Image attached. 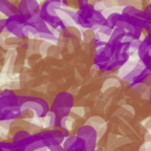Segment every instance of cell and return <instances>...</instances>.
<instances>
[{"label": "cell", "instance_id": "obj_1", "mask_svg": "<svg viewBox=\"0 0 151 151\" xmlns=\"http://www.w3.org/2000/svg\"><path fill=\"white\" fill-rule=\"evenodd\" d=\"M126 30L123 27H115L108 42L113 45H118L119 42H122L123 39L126 37Z\"/></svg>", "mask_w": 151, "mask_h": 151}, {"label": "cell", "instance_id": "obj_2", "mask_svg": "<svg viewBox=\"0 0 151 151\" xmlns=\"http://www.w3.org/2000/svg\"><path fill=\"white\" fill-rule=\"evenodd\" d=\"M19 106L17 96L11 97H0V109L8 107H16Z\"/></svg>", "mask_w": 151, "mask_h": 151}, {"label": "cell", "instance_id": "obj_3", "mask_svg": "<svg viewBox=\"0 0 151 151\" xmlns=\"http://www.w3.org/2000/svg\"><path fill=\"white\" fill-rule=\"evenodd\" d=\"M97 142H98V137H97V132L96 129L91 134V136L86 140V150L87 151L96 150V147H97Z\"/></svg>", "mask_w": 151, "mask_h": 151}, {"label": "cell", "instance_id": "obj_4", "mask_svg": "<svg viewBox=\"0 0 151 151\" xmlns=\"http://www.w3.org/2000/svg\"><path fill=\"white\" fill-rule=\"evenodd\" d=\"M86 125H89V126H92L94 129H98L99 127H101L102 126L106 125V120L104 119L103 117L101 116H93L91 119H89L87 122H86Z\"/></svg>", "mask_w": 151, "mask_h": 151}, {"label": "cell", "instance_id": "obj_5", "mask_svg": "<svg viewBox=\"0 0 151 151\" xmlns=\"http://www.w3.org/2000/svg\"><path fill=\"white\" fill-rule=\"evenodd\" d=\"M96 130L93 129V127L92 126H89V125H84L81 129H80L78 132L77 136L79 137V138H82L84 139L85 141H86L90 136H91V134L93 133V132Z\"/></svg>", "mask_w": 151, "mask_h": 151}, {"label": "cell", "instance_id": "obj_6", "mask_svg": "<svg viewBox=\"0 0 151 151\" xmlns=\"http://www.w3.org/2000/svg\"><path fill=\"white\" fill-rule=\"evenodd\" d=\"M29 136H31V134L28 131L21 130V131L17 132V133L12 137V141H13V143H17V142H20V141L27 139V137H29Z\"/></svg>", "mask_w": 151, "mask_h": 151}, {"label": "cell", "instance_id": "obj_7", "mask_svg": "<svg viewBox=\"0 0 151 151\" xmlns=\"http://www.w3.org/2000/svg\"><path fill=\"white\" fill-rule=\"evenodd\" d=\"M47 56L49 57H53V58H56L60 60V56H61V52L60 50L58 48V46H57V45H52L50 47L48 51H47Z\"/></svg>", "mask_w": 151, "mask_h": 151}, {"label": "cell", "instance_id": "obj_8", "mask_svg": "<svg viewBox=\"0 0 151 151\" xmlns=\"http://www.w3.org/2000/svg\"><path fill=\"white\" fill-rule=\"evenodd\" d=\"M96 39V32L92 29H86L83 31V42L90 44L93 40Z\"/></svg>", "mask_w": 151, "mask_h": 151}, {"label": "cell", "instance_id": "obj_9", "mask_svg": "<svg viewBox=\"0 0 151 151\" xmlns=\"http://www.w3.org/2000/svg\"><path fill=\"white\" fill-rule=\"evenodd\" d=\"M148 50H149V46L147 45V44H146L145 41H143L139 47V49H138V53H137V55L139 56L140 60L143 59L144 57L148 53Z\"/></svg>", "mask_w": 151, "mask_h": 151}, {"label": "cell", "instance_id": "obj_10", "mask_svg": "<svg viewBox=\"0 0 151 151\" xmlns=\"http://www.w3.org/2000/svg\"><path fill=\"white\" fill-rule=\"evenodd\" d=\"M77 138H78V136H71V137H69V138L65 139L63 145L65 151L67 149H69L71 146L74 145V144L76 143V141H77Z\"/></svg>", "mask_w": 151, "mask_h": 151}, {"label": "cell", "instance_id": "obj_11", "mask_svg": "<svg viewBox=\"0 0 151 151\" xmlns=\"http://www.w3.org/2000/svg\"><path fill=\"white\" fill-rule=\"evenodd\" d=\"M120 16H121V14L119 13V12H112L111 14L109 17H107V21L108 22H110L111 25L115 27V26H116V23L119 21V18H120Z\"/></svg>", "mask_w": 151, "mask_h": 151}, {"label": "cell", "instance_id": "obj_12", "mask_svg": "<svg viewBox=\"0 0 151 151\" xmlns=\"http://www.w3.org/2000/svg\"><path fill=\"white\" fill-rule=\"evenodd\" d=\"M19 12H20L21 15H26V14L30 13L29 9H28L27 7V2L26 0H23V1H20V4H19Z\"/></svg>", "mask_w": 151, "mask_h": 151}, {"label": "cell", "instance_id": "obj_13", "mask_svg": "<svg viewBox=\"0 0 151 151\" xmlns=\"http://www.w3.org/2000/svg\"><path fill=\"white\" fill-rule=\"evenodd\" d=\"M52 45L50 44L49 42H46V41H44L42 42V44L41 45V49H40V54L42 56V57H45V56H47V51H48L49 49V47L51 46Z\"/></svg>", "mask_w": 151, "mask_h": 151}, {"label": "cell", "instance_id": "obj_14", "mask_svg": "<svg viewBox=\"0 0 151 151\" xmlns=\"http://www.w3.org/2000/svg\"><path fill=\"white\" fill-rule=\"evenodd\" d=\"M34 111H33L32 110H30V109H26V110H23L22 111V119H32L33 117L35 116L34 114Z\"/></svg>", "mask_w": 151, "mask_h": 151}, {"label": "cell", "instance_id": "obj_15", "mask_svg": "<svg viewBox=\"0 0 151 151\" xmlns=\"http://www.w3.org/2000/svg\"><path fill=\"white\" fill-rule=\"evenodd\" d=\"M66 28H67V30L70 32V34L72 36L77 37V38H78V39H81V33H80V31L78 27H73V26H68Z\"/></svg>", "mask_w": 151, "mask_h": 151}, {"label": "cell", "instance_id": "obj_16", "mask_svg": "<svg viewBox=\"0 0 151 151\" xmlns=\"http://www.w3.org/2000/svg\"><path fill=\"white\" fill-rule=\"evenodd\" d=\"M0 12H2L4 15H6L7 18H9L14 15V14L11 12V9H9L7 6H5V5L1 2H0Z\"/></svg>", "mask_w": 151, "mask_h": 151}, {"label": "cell", "instance_id": "obj_17", "mask_svg": "<svg viewBox=\"0 0 151 151\" xmlns=\"http://www.w3.org/2000/svg\"><path fill=\"white\" fill-rule=\"evenodd\" d=\"M74 147H75V149H78V148L86 149V141L82 138L78 137L77 141H76V143L74 144Z\"/></svg>", "mask_w": 151, "mask_h": 151}, {"label": "cell", "instance_id": "obj_18", "mask_svg": "<svg viewBox=\"0 0 151 151\" xmlns=\"http://www.w3.org/2000/svg\"><path fill=\"white\" fill-rule=\"evenodd\" d=\"M44 60L46 64H48L50 66H55L57 68V66H58V63H59V60L56 59V58H53V57H49V56H46L45 58H44Z\"/></svg>", "mask_w": 151, "mask_h": 151}, {"label": "cell", "instance_id": "obj_19", "mask_svg": "<svg viewBox=\"0 0 151 151\" xmlns=\"http://www.w3.org/2000/svg\"><path fill=\"white\" fill-rule=\"evenodd\" d=\"M102 2L106 9H111L112 8H119L118 1H115V0H106V1H102Z\"/></svg>", "mask_w": 151, "mask_h": 151}, {"label": "cell", "instance_id": "obj_20", "mask_svg": "<svg viewBox=\"0 0 151 151\" xmlns=\"http://www.w3.org/2000/svg\"><path fill=\"white\" fill-rule=\"evenodd\" d=\"M42 129V127L41 126H38L36 124H33V123H30V126H29V129H28V132L31 134V135H34L39 133V132Z\"/></svg>", "mask_w": 151, "mask_h": 151}, {"label": "cell", "instance_id": "obj_21", "mask_svg": "<svg viewBox=\"0 0 151 151\" xmlns=\"http://www.w3.org/2000/svg\"><path fill=\"white\" fill-rule=\"evenodd\" d=\"M98 32L99 33H101V34H103V35H106V36H111V34H112V32H113V29H111V28H110V27H105V26H101V27H100V29L98 30Z\"/></svg>", "mask_w": 151, "mask_h": 151}, {"label": "cell", "instance_id": "obj_22", "mask_svg": "<svg viewBox=\"0 0 151 151\" xmlns=\"http://www.w3.org/2000/svg\"><path fill=\"white\" fill-rule=\"evenodd\" d=\"M149 87L147 86V85L146 84H145V83H140L138 86H137L136 88H135V90L136 91H138L142 96H143V94L145 93H146L147 91H149Z\"/></svg>", "mask_w": 151, "mask_h": 151}, {"label": "cell", "instance_id": "obj_23", "mask_svg": "<svg viewBox=\"0 0 151 151\" xmlns=\"http://www.w3.org/2000/svg\"><path fill=\"white\" fill-rule=\"evenodd\" d=\"M16 96L15 93L11 89H6L0 93V97H11V96Z\"/></svg>", "mask_w": 151, "mask_h": 151}, {"label": "cell", "instance_id": "obj_24", "mask_svg": "<svg viewBox=\"0 0 151 151\" xmlns=\"http://www.w3.org/2000/svg\"><path fill=\"white\" fill-rule=\"evenodd\" d=\"M144 40L142 39H139V40H133L131 42H130V49L131 50H134V51H138L139 47L142 44V42H143Z\"/></svg>", "mask_w": 151, "mask_h": 151}, {"label": "cell", "instance_id": "obj_25", "mask_svg": "<svg viewBox=\"0 0 151 151\" xmlns=\"http://www.w3.org/2000/svg\"><path fill=\"white\" fill-rule=\"evenodd\" d=\"M97 132V137H98V139H100L101 137H103L104 135H105L107 132H108V127H107V124L106 125H104L102 126L101 127H99V129L96 130Z\"/></svg>", "mask_w": 151, "mask_h": 151}, {"label": "cell", "instance_id": "obj_26", "mask_svg": "<svg viewBox=\"0 0 151 151\" xmlns=\"http://www.w3.org/2000/svg\"><path fill=\"white\" fill-rule=\"evenodd\" d=\"M87 101H88V97H81V98H79L78 101L75 102L74 107H85Z\"/></svg>", "mask_w": 151, "mask_h": 151}, {"label": "cell", "instance_id": "obj_27", "mask_svg": "<svg viewBox=\"0 0 151 151\" xmlns=\"http://www.w3.org/2000/svg\"><path fill=\"white\" fill-rule=\"evenodd\" d=\"M9 89L12 90V91H18V90H20V81H18V80H12V81H11V83H9Z\"/></svg>", "mask_w": 151, "mask_h": 151}, {"label": "cell", "instance_id": "obj_28", "mask_svg": "<svg viewBox=\"0 0 151 151\" xmlns=\"http://www.w3.org/2000/svg\"><path fill=\"white\" fill-rule=\"evenodd\" d=\"M72 111H74L75 113H77L79 116L84 117L85 112H84V107H73L72 108Z\"/></svg>", "mask_w": 151, "mask_h": 151}, {"label": "cell", "instance_id": "obj_29", "mask_svg": "<svg viewBox=\"0 0 151 151\" xmlns=\"http://www.w3.org/2000/svg\"><path fill=\"white\" fill-rule=\"evenodd\" d=\"M129 6H131V7H134L138 9H143V6H142V2L141 1H137V0H130L129 1Z\"/></svg>", "mask_w": 151, "mask_h": 151}, {"label": "cell", "instance_id": "obj_30", "mask_svg": "<svg viewBox=\"0 0 151 151\" xmlns=\"http://www.w3.org/2000/svg\"><path fill=\"white\" fill-rule=\"evenodd\" d=\"M53 67L52 66H50V65H48V64H46L45 63L42 64V71L44 73H45V74H47V75H49L52 71H53Z\"/></svg>", "mask_w": 151, "mask_h": 151}, {"label": "cell", "instance_id": "obj_31", "mask_svg": "<svg viewBox=\"0 0 151 151\" xmlns=\"http://www.w3.org/2000/svg\"><path fill=\"white\" fill-rule=\"evenodd\" d=\"M24 68H25V66L24 65H18V64H15L13 68V75L14 74H22L24 73Z\"/></svg>", "mask_w": 151, "mask_h": 151}, {"label": "cell", "instance_id": "obj_32", "mask_svg": "<svg viewBox=\"0 0 151 151\" xmlns=\"http://www.w3.org/2000/svg\"><path fill=\"white\" fill-rule=\"evenodd\" d=\"M11 124H12V121H8V120L0 121V126H1L3 129H9Z\"/></svg>", "mask_w": 151, "mask_h": 151}, {"label": "cell", "instance_id": "obj_33", "mask_svg": "<svg viewBox=\"0 0 151 151\" xmlns=\"http://www.w3.org/2000/svg\"><path fill=\"white\" fill-rule=\"evenodd\" d=\"M82 51L85 53L90 54V51H91V45L87 44V42H83L82 44Z\"/></svg>", "mask_w": 151, "mask_h": 151}, {"label": "cell", "instance_id": "obj_34", "mask_svg": "<svg viewBox=\"0 0 151 151\" xmlns=\"http://www.w3.org/2000/svg\"><path fill=\"white\" fill-rule=\"evenodd\" d=\"M25 60L26 59L24 58V57L17 55V57H16V64H18V65H24V64H25Z\"/></svg>", "mask_w": 151, "mask_h": 151}, {"label": "cell", "instance_id": "obj_35", "mask_svg": "<svg viewBox=\"0 0 151 151\" xmlns=\"http://www.w3.org/2000/svg\"><path fill=\"white\" fill-rule=\"evenodd\" d=\"M49 150L50 151H65L63 146H61V145H55V146L52 145L49 147Z\"/></svg>", "mask_w": 151, "mask_h": 151}, {"label": "cell", "instance_id": "obj_36", "mask_svg": "<svg viewBox=\"0 0 151 151\" xmlns=\"http://www.w3.org/2000/svg\"><path fill=\"white\" fill-rule=\"evenodd\" d=\"M69 116H70L71 118H73V119H74L75 121H77V120H79L80 118H82L81 116H79L78 114H77V113H75V112H74V111H71V112H70Z\"/></svg>", "mask_w": 151, "mask_h": 151}, {"label": "cell", "instance_id": "obj_37", "mask_svg": "<svg viewBox=\"0 0 151 151\" xmlns=\"http://www.w3.org/2000/svg\"><path fill=\"white\" fill-rule=\"evenodd\" d=\"M142 83L146 84V85H147V86L150 88V86H151V76H148L147 78H145L144 79V81L142 82Z\"/></svg>", "mask_w": 151, "mask_h": 151}, {"label": "cell", "instance_id": "obj_38", "mask_svg": "<svg viewBox=\"0 0 151 151\" xmlns=\"http://www.w3.org/2000/svg\"><path fill=\"white\" fill-rule=\"evenodd\" d=\"M49 141H50V143H51V145H53V146H55V145H60V143H59V141H58V139H56V138H50Z\"/></svg>", "mask_w": 151, "mask_h": 151}, {"label": "cell", "instance_id": "obj_39", "mask_svg": "<svg viewBox=\"0 0 151 151\" xmlns=\"http://www.w3.org/2000/svg\"><path fill=\"white\" fill-rule=\"evenodd\" d=\"M144 41L147 44V45L149 46V45H151V34L149 33V34L147 35V36H145V38L144 39Z\"/></svg>", "mask_w": 151, "mask_h": 151}, {"label": "cell", "instance_id": "obj_40", "mask_svg": "<svg viewBox=\"0 0 151 151\" xmlns=\"http://www.w3.org/2000/svg\"><path fill=\"white\" fill-rule=\"evenodd\" d=\"M42 142H44V145H45V146L46 148H48V149H49L50 146H52V145H51V143H50V141H49V139H44V140H42Z\"/></svg>", "mask_w": 151, "mask_h": 151}, {"label": "cell", "instance_id": "obj_41", "mask_svg": "<svg viewBox=\"0 0 151 151\" xmlns=\"http://www.w3.org/2000/svg\"><path fill=\"white\" fill-rule=\"evenodd\" d=\"M145 143H150L151 144V134L147 133L145 136Z\"/></svg>", "mask_w": 151, "mask_h": 151}, {"label": "cell", "instance_id": "obj_42", "mask_svg": "<svg viewBox=\"0 0 151 151\" xmlns=\"http://www.w3.org/2000/svg\"><path fill=\"white\" fill-rule=\"evenodd\" d=\"M9 83H5L3 85H1V87H0V90H1V92L4 91V90H6V89H9Z\"/></svg>", "mask_w": 151, "mask_h": 151}, {"label": "cell", "instance_id": "obj_43", "mask_svg": "<svg viewBox=\"0 0 151 151\" xmlns=\"http://www.w3.org/2000/svg\"><path fill=\"white\" fill-rule=\"evenodd\" d=\"M100 27H101V26H99V25H93V26L92 27L91 29H92L93 31H97V30L100 29Z\"/></svg>", "mask_w": 151, "mask_h": 151}, {"label": "cell", "instance_id": "obj_44", "mask_svg": "<svg viewBox=\"0 0 151 151\" xmlns=\"http://www.w3.org/2000/svg\"><path fill=\"white\" fill-rule=\"evenodd\" d=\"M26 147H18V148H14L13 151H25Z\"/></svg>", "mask_w": 151, "mask_h": 151}, {"label": "cell", "instance_id": "obj_45", "mask_svg": "<svg viewBox=\"0 0 151 151\" xmlns=\"http://www.w3.org/2000/svg\"><path fill=\"white\" fill-rule=\"evenodd\" d=\"M150 57H151V48H149V50H148V53H147Z\"/></svg>", "mask_w": 151, "mask_h": 151}, {"label": "cell", "instance_id": "obj_46", "mask_svg": "<svg viewBox=\"0 0 151 151\" xmlns=\"http://www.w3.org/2000/svg\"><path fill=\"white\" fill-rule=\"evenodd\" d=\"M149 48H151V45H149Z\"/></svg>", "mask_w": 151, "mask_h": 151}, {"label": "cell", "instance_id": "obj_47", "mask_svg": "<svg viewBox=\"0 0 151 151\" xmlns=\"http://www.w3.org/2000/svg\"><path fill=\"white\" fill-rule=\"evenodd\" d=\"M9 151H13V150H9Z\"/></svg>", "mask_w": 151, "mask_h": 151}]
</instances>
